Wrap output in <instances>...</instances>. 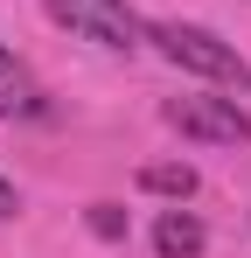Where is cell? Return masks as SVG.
<instances>
[{
    "label": "cell",
    "instance_id": "obj_1",
    "mask_svg": "<svg viewBox=\"0 0 251 258\" xmlns=\"http://www.w3.org/2000/svg\"><path fill=\"white\" fill-rule=\"evenodd\" d=\"M147 35L161 42L167 63H181V70H196V77H216V84L251 91V63L223 42V35H209V28H196V21H154Z\"/></svg>",
    "mask_w": 251,
    "mask_h": 258
},
{
    "label": "cell",
    "instance_id": "obj_2",
    "mask_svg": "<svg viewBox=\"0 0 251 258\" xmlns=\"http://www.w3.org/2000/svg\"><path fill=\"white\" fill-rule=\"evenodd\" d=\"M167 126L189 133V140H209V147H251V112L237 98H167L161 105Z\"/></svg>",
    "mask_w": 251,
    "mask_h": 258
},
{
    "label": "cell",
    "instance_id": "obj_3",
    "mask_svg": "<svg viewBox=\"0 0 251 258\" xmlns=\"http://www.w3.org/2000/svg\"><path fill=\"white\" fill-rule=\"evenodd\" d=\"M70 35H91V42H105V49H133L140 35H147V21L126 7V0H42Z\"/></svg>",
    "mask_w": 251,
    "mask_h": 258
},
{
    "label": "cell",
    "instance_id": "obj_4",
    "mask_svg": "<svg viewBox=\"0 0 251 258\" xmlns=\"http://www.w3.org/2000/svg\"><path fill=\"white\" fill-rule=\"evenodd\" d=\"M35 112H42V84L14 49H0V119H35Z\"/></svg>",
    "mask_w": 251,
    "mask_h": 258
},
{
    "label": "cell",
    "instance_id": "obj_5",
    "mask_svg": "<svg viewBox=\"0 0 251 258\" xmlns=\"http://www.w3.org/2000/svg\"><path fill=\"white\" fill-rule=\"evenodd\" d=\"M203 244H209V230L189 210H167L161 223H154V251L161 258H203Z\"/></svg>",
    "mask_w": 251,
    "mask_h": 258
},
{
    "label": "cell",
    "instance_id": "obj_6",
    "mask_svg": "<svg viewBox=\"0 0 251 258\" xmlns=\"http://www.w3.org/2000/svg\"><path fill=\"white\" fill-rule=\"evenodd\" d=\"M140 188L189 203V196H196V168H189V161H147V168H140Z\"/></svg>",
    "mask_w": 251,
    "mask_h": 258
},
{
    "label": "cell",
    "instance_id": "obj_7",
    "mask_svg": "<svg viewBox=\"0 0 251 258\" xmlns=\"http://www.w3.org/2000/svg\"><path fill=\"white\" fill-rule=\"evenodd\" d=\"M91 230H98L105 244H119V237H126V210H119V203H91Z\"/></svg>",
    "mask_w": 251,
    "mask_h": 258
},
{
    "label": "cell",
    "instance_id": "obj_8",
    "mask_svg": "<svg viewBox=\"0 0 251 258\" xmlns=\"http://www.w3.org/2000/svg\"><path fill=\"white\" fill-rule=\"evenodd\" d=\"M21 210V196H14V181H7V174H0V223H7V216Z\"/></svg>",
    "mask_w": 251,
    "mask_h": 258
}]
</instances>
